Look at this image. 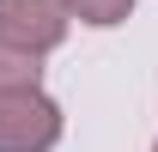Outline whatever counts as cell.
I'll return each mask as SVG.
<instances>
[{"mask_svg": "<svg viewBox=\"0 0 158 152\" xmlns=\"http://www.w3.org/2000/svg\"><path fill=\"white\" fill-rule=\"evenodd\" d=\"M55 140H61V103L49 91L0 97V152H49Z\"/></svg>", "mask_w": 158, "mask_h": 152, "instance_id": "cell-1", "label": "cell"}, {"mask_svg": "<svg viewBox=\"0 0 158 152\" xmlns=\"http://www.w3.org/2000/svg\"><path fill=\"white\" fill-rule=\"evenodd\" d=\"M6 91H43V55H24L12 43H0V97Z\"/></svg>", "mask_w": 158, "mask_h": 152, "instance_id": "cell-3", "label": "cell"}, {"mask_svg": "<svg viewBox=\"0 0 158 152\" xmlns=\"http://www.w3.org/2000/svg\"><path fill=\"white\" fill-rule=\"evenodd\" d=\"M152 152H158V146H152Z\"/></svg>", "mask_w": 158, "mask_h": 152, "instance_id": "cell-5", "label": "cell"}, {"mask_svg": "<svg viewBox=\"0 0 158 152\" xmlns=\"http://www.w3.org/2000/svg\"><path fill=\"white\" fill-rule=\"evenodd\" d=\"M67 12H73L79 24H98V31H110V24H122L128 12H134V0H67Z\"/></svg>", "mask_w": 158, "mask_h": 152, "instance_id": "cell-4", "label": "cell"}, {"mask_svg": "<svg viewBox=\"0 0 158 152\" xmlns=\"http://www.w3.org/2000/svg\"><path fill=\"white\" fill-rule=\"evenodd\" d=\"M67 0H0V43H12L24 55H49L67 37Z\"/></svg>", "mask_w": 158, "mask_h": 152, "instance_id": "cell-2", "label": "cell"}]
</instances>
